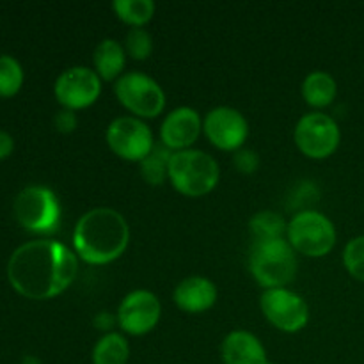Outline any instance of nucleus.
<instances>
[{"instance_id":"1a4fd4ad","label":"nucleus","mask_w":364,"mask_h":364,"mask_svg":"<svg viewBox=\"0 0 364 364\" xmlns=\"http://www.w3.org/2000/svg\"><path fill=\"white\" fill-rule=\"evenodd\" d=\"M105 139L110 151L128 162L141 164L156 146L151 128L135 116L116 117L107 128Z\"/></svg>"},{"instance_id":"bb28decb","label":"nucleus","mask_w":364,"mask_h":364,"mask_svg":"<svg viewBox=\"0 0 364 364\" xmlns=\"http://www.w3.org/2000/svg\"><path fill=\"white\" fill-rule=\"evenodd\" d=\"M53 123H55V128L60 134H71V132H75V128L78 124L77 114H75V110L63 109L55 114Z\"/></svg>"},{"instance_id":"5701e85b","label":"nucleus","mask_w":364,"mask_h":364,"mask_svg":"<svg viewBox=\"0 0 364 364\" xmlns=\"http://www.w3.org/2000/svg\"><path fill=\"white\" fill-rule=\"evenodd\" d=\"M23 85L21 64L11 55H0V96L11 98Z\"/></svg>"},{"instance_id":"0eeeda50","label":"nucleus","mask_w":364,"mask_h":364,"mask_svg":"<svg viewBox=\"0 0 364 364\" xmlns=\"http://www.w3.org/2000/svg\"><path fill=\"white\" fill-rule=\"evenodd\" d=\"M114 92L121 105L135 117H156L166 109V92L155 78L141 73L128 71L123 73L114 84Z\"/></svg>"},{"instance_id":"aec40b11","label":"nucleus","mask_w":364,"mask_h":364,"mask_svg":"<svg viewBox=\"0 0 364 364\" xmlns=\"http://www.w3.org/2000/svg\"><path fill=\"white\" fill-rule=\"evenodd\" d=\"M288 224L283 219V215L276 212H258L249 220V231H251L255 242H267V240H279L287 233Z\"/></svg>"},{"instance_id":"6ab92c4d","label":"nucleus","mask_w":364,"mask_h":364,"mask_svg":"<svg viewBox=\"0 0 364 364\" xmlns=\"http://www.w3.org/2000/svg\"><path fill=\"white\" fill-rule=\"evenodd\" d=\"M130 359V345L121 333H107L92 347V364H127Z\"/></svg>"},{"instance_id":"7ed1b4c3","label":"nucleus","mask_w":364,"mask_h":364,"mask_svg":"<svg viewBox=\"0 0 364 364\" xmlns=\"http://www.w3.org/2000/svg\"><path fill=\"white\" fill-rule=\"evenodd\" d=\"M169 181L180 194L201 198L217 187L220 178L219 164L201 149L174 151L169 160Z\"/></svg>"},{"instance_id":"412c9836","label":"nucleus","mask_w":364,"mask_h":364,"mask_svg":"<svg viewBox=\"0 0 364 364\" xmlns=\"http://www.w3.org/2000/svg\"><path fill=\"white\" fill-rule=\"evenodd\" d=\"M114 13L130 27H144L155 16L153 0H116L112 2Z\"/></svg>"},{"instance_id":"a878e982","label":"nucleus","mask_w":364,"mask_h":364,"mask_svg":"<svg viewBox=\"0 0 364 364\" xmlns=\"http://www.w3.org/2000/svg\"><path fill=\"white\" fill-rule=\"evenodd\" d=\"M233 164L240 173L244 174H252L258 171L259 167V159H258V153L251 151V149H238L235 151L233 156Z\"/></svg>"},{"instance_id":"9b49d317","label":"nucleus","mask_w":364,"mask_h":364,"mask_svg":"<svg viewBox=\"0 0 364 364\" xmlns=\"http://www.w3.org/2000/svg\"><path fill=\"white\" fill-rule=\"evenodd\" d=\"M53 92L64 109H87L102 95V78L91 68H68L57 77Z\"/></svg>"},{"instance_id":"f8f14e48","label":"nucleus","mask_w":364,"mask_h":364,"mask_svg":"<svg viewBox=\"0 0 364 364\" xmlns=\"http://www.w3.org/2000/svg\"><path fill=\"white\" fill-rule=\"evenodd\" d=\"M162 315L159 297L149 290H134L117 308V323L130 336H144L153 331Z\"/></svg>"},{"instance_id":"4be33fe9","label":"nucleus","mask_w":364,"mask_h":364,"mask_svg":"<svg viewBox=\"0 0 364 364\" xmlns=\"http://www.w3.org/2000/svg\"><path fill=\"white\" fill-rule=\"evenodd\" d=\"M171 149H167L166 146H155L151 153L146 156L141 162V176L146 183L149 185H162L166 181V178H169V160H171Z\"/></svg>"},{"instance_id":"c756f323","label":"nucleus","mask_w":364,"mask_h":364,"mask_svg":"<svg viewBox=\"0 0 364 364\" xmlns=\"http://www.w3.org/2000/svg\"><path fill=\"white\" fill-rule=\"evenodd\" d=\"M20 364H41V361H39L36 355H25V358L21 359Z\"/></svg>"},{"instance_id":"cd10ccee","label":"nucleus","mask_w":364,"mask_h":364,"mask_svg":"<svg viewBox=\"0 0 364 364\" xmlns=\"http://www.w3.org/2000/svg\"><path fill=\"white\" fill-rule=\"evenodd\" d=\"M14 149V141L7 132L0 130V160L7 159V156L13 153Z\"/></svg>"},{"instance_id":"f03ea898","label":"nucleus","mask_w":364,"mask_h":364,"mask_svg":"<svg viewBox=\"0 0 364 364\" xmlns=\"http://www.w3.org/2000/svg\"><path fill=\"white\" fill-rule=\"evenodd\" d=\"M130 244V226L117 210L100 206L78 219L73 230L75 255L89 265H109Z\"/></svg>"},{"instance_id":"ddd939ff","label":"nucleus","mask_w":364,"mask_h":364,"mask_svg":"<svg viewBox=\"0 0 364 364\" xmlns=\"http://www.w3.org/2000/svg\"><path fill=\"white\" fill-rule=\"evenodd\" d=\"M203 130L215 148L238 151L247 141L249 123L244 114L233 107H215L203 119Z\"/></svg>"},{"instance_id":"9d476101","label":"nucleus","mask_w":364,"mask_h":364,"mask_svg":"<svg viewBox=\"0 0 364 364\" xmlns=\"http://www.w3.org/2000/svg\"><path fill=\"white\" fill-rule=\"evenodd\" d=\"M263 316L283 333H299L309 322V306L304 299L288 288L265 290L259 297Z\"/></svg>"},{"instance_id":"dca6fc26","label":"nucleus","mask_w":364,"mask_h":364,"mask_svg":"<svg viewBox=\"0 0 364 364\" xmlns=\"http://www.w3.org/2000/svg\"><path fill=\"white\" fill-rule=\"evenodd\" d=\"M224 364H272L262 341L249 331H231L220 345Z\"/></svg>"},{"instance_id":"f3484780","label":"nucleus","mask_w":364,"mask_h":364,"mask_svg":"<svg viewBox=\"0 0 364 364\" xmlns=\"http://www.w3.org/2000/svg\"><path fill=\"white\" fill-rule=\"evenodd\" d=\"M92 63L98 77L105 82L117 80L123 75L127 64V50L116 39H103L92 53Z\"/></svg>"},{"instance_id":"2eb2a0df","label":"nucleus","mask_w":364,"mask_h":364,"mask_svg":"<svg viewBox=\"0 0 364 364\" xmlns=\"http://www.w3.org/2000/svg\"><path fill=\"white\" fill-rule=\"evenodd\" d=\"M174 304L183 313H205L217 302V287L213 281L203 276L185 277L174 288Z\"/></svg>"},{"instance_id":"a211bd4d","label":"nucleus","mask_w":364,"mask_h":364,"mask_svg":"<svg viewBox=\"0 0 364 364\" xmlns=\"http://www.w3.org/2000/svg\"><path fill=\"white\" fill-rule=\"evenodd\" d=\"M338 84L327 71H311L302 82V98L315 109L329 107L336 100Z\"/></svg>"},{"instance_id":"c85d7f7f","label":"nucleus","mask_w":364,"mask_h":364,"mask_svg":"<svg viewBox=\"0 0 364 364\" xmlns=\"http://www.w3.org/2000/svg\"><path fill=\"white\" fill-rule=\"evenodd\" d=\"M114 322H117V318H114V316L109 315L107 311L100 313V315L95 318L96 329H100V331H109L110 327L114 326Z\"/></svg>"},{"instance_id":"4468645a","label":"nucleus","mask_w":364,"mask_h":364,"mask_svg":"<svg viewBox=\"0 0 364 364\" xmlns=\"http://www.w3.org/2000/svg\"><path fill=\"white\" fill-rule=\"evenodd\" d=\"M203 121L192 107H178L171 110L160 127V141L171 151H183L198 141Z\"/></svg>"},{"instance_id":"39448f33","label":"nucleus","mask_w":364,"mask_h":364,"mask_svg":"<svg viewBox=\"0 0 364 364\" xmlns=\"http://www.w3.org/2000/svg\"><path fill=\"white\" fill-rule=\"evenodd\" d=\"M287 235L294 251L309 258L329 255L338 238L333 220L316 210H304L291 217Z\"/></svg>"},{"instance_id":"6e6552de","label":"nucleus","mask_w":364,"mask_h":364,"mask_svg":"<svg viewBox=\"0 0 364 364\" xmlns=\"http://www.w3.org/2000/svg\"><path fill=\"white\" fill-rule=\"evenodd\" d=\"M294 139L302 155L323 160L340 148L341 130L329 114L309 112L299 119Z\"/></svg>"},{"instance_id":"423d86ee","label":"nucleus","mask_w":364,"mask_h":364,"mask_svg":"<svg viewBox=\"0 0 364 364\" xmlns=\"http://www.w3.org/2000/svg\"><path fill=\"white\" fill-rule=\"evenodd\" d=\"M18 223L31 233H53L60 224V205L55 192L43 185L25 187L13 205Z\"/></svg>"},{"instance_id":"393cba45","label":"nucleus","mask_w":364,"mask_h":364,"mask_svg":"<svg viewBox=\"0 0 364 364\" xmlns=\"http://www.w3.org/2000/svg\"><path fill=\"white\" fill-rule=\"evenodd\" d=\"M343 265L355 281L364 283V235L347 242L343 249Z\"/></svg>"},{"instance_id":"b1692460","label":"nucleus","mask_w":364,"mask_h":364,"mask_svg":"<svg viewBox=\"0 0 364 364\" xmlns=\"http://www.w3.org/2000/svg\"><path fill=\"white\" fill-rule=\"evenodd\" d=\"M124 50L135 60H144L153 52V38L146 28L132 27L124 36Z\"/></svg>"},{"instance_id":"f257e3e1","label":"nucleus","mask_w":364,"mask_h":364,"mask_svg":"<svg viewBox=\"0 0 364 364\" xmlns=\"http://www.w3.org/2000/svg\"><path fill=\"white\" fill-rule=\"evenodd\" d=\"M78 272L75 251L55 240L20 245L7 263L11 287L32 301H46L66 291Z\"/></svg>"},{"instance_id":"20e7f679","label":"nucleus","mask_w":364,"mask_h":364,"mask_svg":"<svg viewBox=\"0 0 364 364\" xmlns=\"http://www.w3.org/2000/svg\"><path fill=\"white\" fill-rule=\"evenodd\" d=\"M249 270L265 290L284 288L297 274V256L284 238L255 242L249 255Z\"/></svg>"}]
</instances>
